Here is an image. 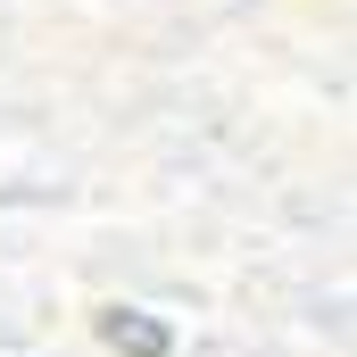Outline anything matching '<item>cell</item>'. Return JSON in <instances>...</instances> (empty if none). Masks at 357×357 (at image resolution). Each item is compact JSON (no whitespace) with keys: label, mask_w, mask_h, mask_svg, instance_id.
<instances>
[{"label":"cell","mask_w":357,"mask_h":357,"mask_svg":"<svg viewBox=\"0 0 357 357\" xmlns=\"http://www.w3.org/2000/svg\"><path fill=\"white\" fill-rule=\"evenodd\" d=\"M100 341L116 357H167L175 341H167V324H150V316H133V307H108L100 316Z\"/></svg>","instance_id":"1"}]
</instances>
